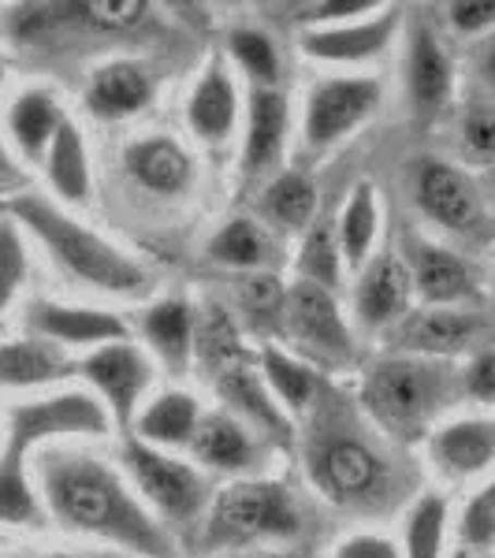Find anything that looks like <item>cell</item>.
<instances>
[{
	"instance_id": "obj_1",
	"label": "cell",
	"mask_w": 495,
	"mask_h": 558,
	"mask_svg": "<svg viewBox=\"0 0 495 558\" xmlns=\"http://www.w3.org/2000/svg\"><path fill=\"white\" fill-rule=\"evenodd\" d=\"M41 476L52 514L64 518L71 529L112 539L146 558H176L168 533L105 462L89 454H57L45 462Z\"/></svg>"
},
{
	"instance_id": "obj_2",
	"label": "cell",
	"mask_w": 495,
	"mask_h": 558,
	"mask_svg": "<svg viewBox=\"0 0 495 558\" xmlns=\"http://www.w3.org/2000/svg\"><path fill=\"white\" fill-rule=\"evenodd\" d=\"M8 213L20 223L38 235V242L52 254L68 276H75L79 283L97 287L108 294H142L149 287V276L134 265L131 257H123L116 246H108L101 235L79 228L71 216H64L57 205H49L45 197L20 194L8 202Z\"/></svg>"
},
{
	"instance_id": "obj_3",
	"label": "cell",
	"mask_w": 495,
	"mask_h": 558,
	"mask_svg": "<svg viewBox=\"0 0 495 558\" xmlns=\"http://www.w3.org/2000/svg\"><path fill=\"white\" fill-rule=\"evenodd\" d=\"M455 391L451 368L436 357H388L369 368L362 402L395 439H418Z\"/></svg>"
},
{
	"instance_id": "obj_4",
	"label": "cell",
	"mask_w": 495,
	"mask_h": 558,
	"mask_svg": "<svg viewBox=\"0 0 495 558\" xmlns=\"http://www.w3.org/2000/svg\"><path fill=\"white\" fill-rule=\"evenodd\" d=\"M299 533H302V514L283 484L239 481L216 495L205 544L231 547V544H246V539H261V536L283 539V536H299Z\"/></svg>"
},
{
	"instance_id": "obj_5",
	"label": "cell",
	"mask_w": 495,
	"mask_h": 558,
	"mask_svg": "<svg viewBox=\"0 0 495 558\" xmlns=\"http://www.w3.org/2000/svg\"><path fill=\"white\" fill-rule=\"evenodd\" d=\"M283 324L302 354H310L313 362L339 368L354 357V343H350L343 313H339L336 299L317 283H305L302 279V283H294L291 291H287Z\"/></svg>"
},
{
	"instance_id": "obj_6",
	"label": "cell",
	"mask_w": 495,
	"mask_h": 558,
	"mask_svg": "<svg viewBox=\"0 0 495 558\" xmlns=\"http://www.w3.org/2000/svg\"><path fill=\"white\" fill-rule=\"evenodd\" d=\"M123 462H128L131 476L138 481L142 495L172 521H191L202 514L205 507V481L186 462L160 454L157 447L142 444V439H128L123 444Z\"/></svg>"
},
{
	"instance_id": "obj_7",
	"label": "cell",
	"mask_w": 495,
	"mask_h": 558,
	"mask_svg": "<svg viewBox=\"0 0 495 558\" xmlns=\"http://www.w3.org/2000/svg\"><path fill=\"white\" fill-rule=\"evenodd\" d=\"M413 197H418L421 213L436 220L439 228L455 231V235H476L484 228V202L481 191L462 168L447 165V160L425 157L418 160V175H413Z\"/></svg>"
},
{
	"instance_id": "obj_8",
	"label": "cell",
	"mask_w": 495,
	"mask_h": 558,
	"mask_svg": "<svg viewBox=\"0 0 495 558\" xmlns=\"http://www.w3.org/2000/svg\"><path fill=\"white\" fill-rule=\"evenodd\" d=\"M391 339L399 350H407L413 357H455L466 350H484L488 339V324L476 313L455 310V305H425V310L407 313L391 328Z\"/></svg>"
},
{
	"instance_id": "obj_9",
	"label": "cell",
	"mask_w": 495,
	"mask_h": 558,
	"mask_svg": "<svg viewBox=\"0 0 495 558\" xmlns=\"http://www.w3.org/2000/svg\"><path fill=\"white\" fill-rule=\"evenodd\" d=\"M313 481L331 502H362L381 495L388 470L384 458L358 436H331L328 444L313 454Z\"/></svg>"
},
{
	"instance_id": "obj_10",
	"label": "cell",
	"mask_w": 495,
	"mask_h": 558,
	"mask_svg": "<svg viewBox=\"0 0 495 558\" xmlns=\"http://www.w3.org/2000/svg\"><path fill=\"white\" fill-rule=\"evenodd\" d=\"M105 436L108 413L94 395H57V399L26 402V407L12 410V439L8 444L31 451V447L45 444L52 436Z\"/></svg>"
},
{
	"instance_id": "obj_11",
	"label": "cell",
	"mask_w": 495,
	"mask_h": 558,
	"mask_svg": "<svg viewBox=\"0 0 495 558\" xmlns=\"http://www.w3.org/2000/svg\"><path fill=\"white\" fill-rule=\"evenodd\" d=\"M79 373L101 391V399L108 402V410H112L120 428H128L134 421V407H138L142 391H146L153 380L149 357L131 343H108L101 350H94V354L79 365Z\"/></svg>"
},
{
	"instance_id": "obj_12",
	"label": "cell",
	"mask_w": 495,
	"mask_h": 558,
	"mask_svg": "<svg viewBox=\"0 0 495 558\" xmlns=\"http://www.w3.org/2000/svg\"><path fill=\"white\" fill-rule=\"evenodd\" d=\"M381 101V86L373 78H331L310 94L305 108V142L313 149L339 142L350 128L365 120Z\"/></svg>"
},
{
	"instance_id": "obj_13",
	"label": "cell",
	"mask_w": 495,
	"mask_h": 558,
	"mask_svg": "<svg viewBox=\"0 0 495 558\" xmlns=\"http://www.w3.org/2000/svg\"><path fill=\"white\" fill-rule=\"evenodd\" d=\"M410 291H413L410 265L395 254V250H388V254H381L369 265V272L362 276V283H358V320H362L365 328L399 324L407 317Z\"/></svg>"
},
{
	"instance_id": "obj_14",
	"label": "cell",
	"mask_w": 495,
	"mask_h": 558,
	"mask_svg": "<svg viewBox=\"0 0 495 558\" xmlns=\"http://www.w3.org/2000/svg\"><path fill=\"white\" fill-rule=\"evenodd\" d=\"M31 328L41 339L64 347H97V343H128V324L101 310H79V305L38 302L31 310Z\"/></svg>"
},
{
	"instance_id": "obj_15",
	"label": "cell",
	"mask_w": 495,
	"mask_h": 558,
	"mask_svg": "<svg viewBox=\"0 0 495 558\" xmlns=\"http://www.w3.org/2000/svg\"><path fill=\"white\" fill-rule=\"evenodd\" d=\"M410 276L428 305H458L476 299V276L462 257L436 242L418 239L410 246Z\"/></svg>"
},
{
	"instance_id": "obj_16",
	"label": "cell",
	"mask_w": 495,
	"mask_h": 558,
	"mask_svg": "<svg viewBox=\"0 0 495 558\" xmlns=\"http://www.w3.org/2000/svg\"><path fill=\"white\" fill-rule=\"evenodd\" d=\"M451 97V57L444 52L428 26H418L410 38V105L418 120H432Z\"/></svg>"
},
{
	"instance_id": "obj_17",
	"label": "cell",
	"mask_w": 495,
	"mask_h": 558,
	"mask_svg": "<svg viewBox=\"0 0 495 558\" xmlns=\"http://www.w3.org/2000/svg\"><path fill=\"white\" fill-rule=\"evenodd\" d=\"M75 362L52 339H15L0 347V387H41L68 380Z\"/></svg>"
},
{
	"instance_id": "obj_18",
	"label": "cell",
	"mask_w": 495,
	"mask_h": 558,
	"mask_svg": "<svg viewBox=\"0 0 495 558\" xmlns=\"http://www.w3.org/2000/svg\"><path fill=\"white\" fill-rule=\"evenodd\" d=\"M399 23L395 12L373 15V20L358 26H336V31H310L302 38V49L317 60H336V64H354V60H369L376 52L388 49L391 31Z\"/></svg>"
},
{
	"instance_id": "obj_19",
	"label": "cell",
	"mask_w": 495,
	"mask_h": 558,
	"mask_svg": "<svg viewBox=\"0 0 495 558\" xmlns=\"http://www.w3.org/2000/svg\"><path fill=\"white\" fill-rule=\"evenodd\" d=\"M439 470L451 476H473L495 465V421H455L432 439Z\"/></svg>"
},
{
	"instance_id": "obj_20",
	"label": "cell",
	"mask_w": 495,
	"mask_h": 558,
	"mask_svg": "<svg viewBox=\"0 0 495 558\" xmlns=\"http://www.w3.org/2000/svg\"><path fill=\"white\" fill-rule=\"evenodd\" d=\"M216 391L231 410L242 413L246 421H254L257 428H265V436H273L276 444H291V425H287L283 410L273 402V395L265 391L261 376L246 365H231L216 376Z\"/></svg>"
},
{
	"instance_id": "obj_21",
	"label": "cell",
	"mask_w": 495,
	"mask_h": 558,
	"mask_svg": "<svg viewBox=\"0 0 495 558\" xmlns=\"http://www.w3.org/2000/svg\"><path fill=\"white\" fill-rule=\"evenodd\" d=\"M191 447H194L197 462L213 465V470H224V473H246L257 465L254 436H250L236 417H228V413L205 417L194 432Z\"/></svg>"
},
{
	"instance_id": "obj_22",
	"label": "cell",
	"mask_w": 495,
	"mask_h": 558,
	"mask_svg": "<svg viewBox=\"0 0 495 558\" xmlns=\"http://www.w3.org/2000/svg\"><path fill=\"white\" fill-rule=\"evenodd\" d=\"M131 179L146 191L157 194H179L191 183V157L183 153V146H176L172 138H146L134 142L123 157Z\"/></svg>"
},
{
	"instance_id": "obj_23",
	"label": "cell",
	"mask_w": 495,
	"mask_h": 558,
	"mask_svg": "<svg viewBox=\"0 0 495 558\" xmlns=\"http://www.w3.org/2000/svg\"><path fill=\"white\" fill-rule=\"evenodd\" d=\"M283 134H287V101L276 89L257 86L250 97V134H246V175H257L280 157L283 149Z\"/></svg>"
},
{
	"instance_id": "obj_24",
	"label": "cell",
	"mask_w": 495,
	"mask_h": 558,
	"mask_svg": "<svg viewBox=\"0 0 495 558\" xmlns=\"http://www.w3.org/2000/svg\"><path fill=\"white\" fill-rule=\"evenodd\" d=\"M149 101V78L142 75L138 64H108L94 75L86 94V105L94 116L101 120H123V116H134L142 105Z\"/></svg>"
},
{
	"instance_id": "obj_25",
	"label": "cell",
	"mask_w": 495,
	"mask_h": 558,
	"mask_svg": "<svg viewBox=\"0 0 495 558\" xmlns=\"http://www.w3.org/2000/svg\"><path fill=\"white\" fill-rule=\"evenodd\" d=\"M202 425V413H197V402L191 395L172 391L160 395L153 407L138 417V439L142 444H160V447H186L194 444V432Z\"/></svg>"
},
{
	"instance_id": "obj_26",
	"label": "cell",
	"mask_w": 495,
	"mask_h": 558,
	"mask_svg": "<svg viewBox=\"0 0 495 558\" xmlns=\"http://www.w3.org/2000/svg\"><path fill=\"white\" fill-rule=\"evenodd\" d=\"M236 123V86L220 64H209L191 97V128L205 142H224Z\"/></svg>"
},
{
	"instance_id": "obj_27",
	"label": "cell",
	"mask_w": 495,
	"mask_h": 558,
	"mask_svg": "<svg viewBox=\"0 0 495 558\" xmlns=\"http://www.w3.org/2000/svg\"><path fill=\"white\" fill-rule=\"evenodd\" d=\"M49 183L57 186V194L71 205L89 202V168H86V149L83 134L71 120L60 123L57 138L49 146Z\"/></svg>"
},
{
	"instance_id": "obj_28",
	"label": "cell",
	"mask_w": 495,
	"mask_h": 558,
	"mask_svg": "<svg viewBox=\"0 0 495 558\" xmlns=\"http://www.w3.org/2000/svg\"><path fill=\"white\" fill-rule=\"evenodd\" d=\"M142 331L172 368H183L194 347V320L183 302H157L142 320Z\"/></svg>"
},
{
	"instance_id": "obj_29",
	"label": "cell",
	"mask_w": 495,
	"mask_h": 558,
	"mask_svg": "<svg viewBox=\"0 0 495 558\" xmlns=\"http://www.w3.org/2000/svg\"><path fill=\"white\" fill-rule=\"evenodd\" d=\"M60 123H64V116L49 94H23L12 108V134L26 157H41L45 146H52V138H57Z\"/></svg>"
},
{
	"instance_id": "obj_30",
	"label": "cell",
	"mask_w": 495,
	"mask_h": 558,
	"mask_svg": "<svg viewBox=\"0 0 495 558\" xmlns=\"http://www.w3.org/2000/svg\"><path fill=\"white\" fill-rule=\"evenodd\" d=\"M373 239H376V191L373 183H358L343 216H339V246H343L350 268L365 265Z\"/></svg>"
},
{
	"instance_id": "obj_31",
	"label": "cell",
	"mask_w": 495,
	"mask_h": 558,
	"mask_svg": "<svg viewBox=\"0 0 495 558\" xmlns=\"http://www.w3.org/2000/svg\"><path fill=\"white\" fill-rule=\"evenodd\" d=\"M23 462L26 451L8 444L4 458H0V521L8 525H38L41 521V507L31 492Z\"/></svg>"
},
{
	"instance_id": "obj_32",
	"label": "cell",
	"mask_w": 495,
	"mask_h": 558,
	"mask_svg": "<svg viewBox=\"0 0 495 558\" xmlns=\"http://www.w3.org/2000/svg\"><path fill=\"white\" fill-rule=\"evenodd\" d=\"M197 354L202 362L224 373L231 365H242V339H239V328H236V317L224 310L220 302H209L202 313V324H197Z\"/></svg>"
},
{
	"instance_id": "obj_33",
	"label": "cell",
	"mask_w": 495,
	"mask_h": 558,
	"mask_svg": "<svg viewBox=\"0 0 495 558\" xmlns=\"http://www.w3.org/2000/svg\"><path fill=\"white\" fill-rule=\"evenodd\" d=\"M265 213L273 216L280 228H305V223L313 220V213H317V186L302 172H283L268 186Z\"/></svg>"
},
{
	"instance_id": "obj_34",
	"label": "cell",
	"mask_w": 495,
	"mask_h": 558,
	"mask_svg": "<svg viewBox=\"0 0 495 558\" xmlns=\"http://www.w3.org/2000/svg\"><path fill=\"white\" fill-rule=\"evenodd\" d=\"M339 257H343V246H339V228L336 220H321L310 228V235L302 242V257L299 268L305 276V283L317 287H336L339 283Z\"/></svg>"
},
{
	"instance_id": "obj_35",
	"label": "cell",
	"mask_w": 495,
	"mask_h": 558,
	"mask_svg": "<svg viewBox=\"0 0 495 558\" xmlns=\"http://www.w3.org/2000/svg\"><path fill=\"white\" fill-rule=\"evenodd\" d=\"M209 257L228 268H257L268 257V239L254 220H231L220 235L213 239Z\"/></svg>"
},
{
	"instance_id": "obj_36",
	"label": "cell",
	"mask_w": 495,
	"mask_h": 558,
	"mask_svg": "<svg viewBox=\"0 0 495 558\" xmlns=\"http://www.w3.org/2000/svg\"><path fill=\"white\" fill-rule=\"evenodd\" d=\"M265 380L273 384L276 399H280L283 407H291V410L310 407V399L317 395V376H313L302 362L287 357L283 350H276V347L265 350Z\"/></svg>"
},
{
	"instance_id": "obj_37",
	"label": "cell",
	"mask_w": 495,
	"mask_h": 558,
	"mask_svg": "<svg viewBox=\"0 0 495 558\" xmlns=\"http://www.w3.org/2000/svg\"><path fill=\"white\" fill-rule=\"evenodd\" d=\"M444 521H447V502L439 499V495H425V499L410 510V521H407V558H439V547H444Z\"/></svg>"
},
{
	"instance_id": "obj_38",
	"label": "cell",
	"mask_w": 495,
	"mask_h": 558,
	"mask_svg": "<svg viewBox=\"0 0 495 558\" xmlns=\"http://www.w3.org/2000/svg\"><path fill=\"white\" fill-rule=\"evenodd\" d=\"M228 45H231V52H236V60L242 64V71H246L254 83L273 89V83L280 78V57H276L273 38L261 34V31H250V26H242V31L231 34Z\"/></svg>"
},
{
	"instance_id": "obj_39",
	"label": "cell",
	"mask_w": 495,
	"mask_h": 558,
	"mask_svg": "<svg viewBox=\"0 0 495 558\" xmlns=\"http://www.w3.org/2000/svg\"><path fill=\"white\" fill-rule=\"evenodd\" d=\"M23 276H26V250L20 228H15V220H0V313L15 299Z\"/></svg>"
},
{
	"instance_id": "obj_40",
	"label": "cell",
	"mask_w": 495,
	"mask_h": 558,
	"mask_svg": "<svg viewBox=\"0 0 495 558\" xmlns=\"http://www.w3.org/2000/svg\"><path fill=\"white\" fill-rule=\"evenodd\" d=\"M462 539L473 547L495 544V481L484 492H476L462 514Z\"/></svg>"
},
{
	"instance_id": "obj_41",
	"label": "cell",
	"mask_w": 495,
	"mask_h": 558,
	"mask_svg": "<svg viewBox=\"0 0 495 558\" xmlns=\"http://www.w3.org/2000/svg\"><path fill=\"white\" fill-rule=\"evenodd\" d=\"M79 12L94 26H105V31H131V26L146 20L149 8L142 0H89Z\"/></svg>"
},
{
	"instance_id": "obj_42",
	"label": "cell",
	"mask_w": 495,
	"mask_h": 558,
	"mask_svg": "<svg viewBox=\"0 0 495 558\" xmlns=\"http://www.w3.org/2000/svg\"><path fill=\"white\" fill-rule=\"evenodd\" d=\"M462 142L473 157L492 160L495 157V105L488 101H476L466 108L462 116Z\"/></svg>"
},
{
	"instance_id": "obj_43",
	"label": "cell",
	"mask_w": 495,
	"mask_h": 558,
	"mask_svg": "<svg viewBox=\"0 0 495 558\" xmlns=\"http://www.w3.org/2000/svg\"><path fill=\"white\" fill-rule=\"evenodd\" d=\"M242 302H246L250 313H265V317H273V313H283V287L276 276H246L242 279Z\"/></svg>"
},
{
	"instance_id": "obj_44",
	"label": "cell",
	"mask_w": 495,
	"mask_h": 558,
	"mask_svg": "<svg viewBox=\"0 0 495 558\" xmlns=\"http://www.w3.org/2000/svg\"><path fill=\"white\" fill-rule=\"evenodd\" d=\"M462 387H466V395H473V399L495 402V347L476 350L470 368L462 373Z\"/></svg>"
},
{
	"instance_id": "obj_45",
	"label": "cell",
	"mask_w": 495,
	"mask_h": 558,
	"mask_svg": "<svg viewBox=\"0 0 495 558\" xmlns=\"http://www.w3.org/2000/svg\"><path fill=\"white\" fill-rule=\"evenodd\" d=\"M447 20L462 34L488 31V26H495V0H458V4L447 8Z\"/></svg>"
},
{
	"instance_id": "obj_46",
	"label": "cell",
	"mask_w": 495,
	"mask_h": 558,
	"mask_svg": "<svg viewBox=\"0 0 495 558\" xmlns=\"http://www.w3.org/2000/svg\"><path fill=\"white\" fill-rule=\"evenodd\" d=\"M336 558H399V547L384 536H350L339 544Z\"/></svg>"
},
{
	"instance_id": "obj_47",
	"label": "cell",
	"mask_w": 495,
	"mask_h": 558,
	"mask_svg": "<svg viewBox=\"0 0 495 558\" xmlns=\"http://www.w3.org/2000/svg\"><path fill=\"white\" fill-rule=\"evenodd\" d=\"M373 0H328V4L313 8L310 20H339V15H358V12H373Z\"/></svg>"
},
{
	"instance_id": "obj_48",
	"label": "cell",
	"mask_w": 495,
	"mask_h": 558,
	"mask_svg": "<svg viewBox=\"0 0 495 558\" xmlns=\"http://www.w3.org/2000/svg\"><path fill=\"white\" fill-rule=\"evenodd\" d=\"M481 78L495 89V34L484 41V49H481Z\"/></svg>"
},
{
	"instance_id": "obj_49",
	"label": "cell",
	"mask_w": 495,
	"mask_h": 558,
	"mask_svg": "<svg viewBox=\"0 0 495 558\" xmlns=\"http://www.w3.org/2000/svg\"><path fill=\"white\" fill-rule=\"evenodd\" d=\"M15 179H20V172H15V165L8 160L4 146H0V183H15Z\"/></svg>"
},
{
	"instance_id": "obj_50",
	"label": "cell",
	"mask_w": 495,
	"mask_h": 558,
	"mask_svg": "<svg viewBox=\"0 0 495 558\" xmlns=\"http://www.w3.org/2000/svg\"><path fill=\"white\" fill-rule=\"evenodd\" d=\"M239 558H294V555H239Z\"/></svg>"
},
{
	"instance_id": "obj_51",
	"label": "cell",
	"mask_w": 495,
	"mask_h": 558,
	"mask_svg": "<svg viewBox=\"0 0 495 558\" xmlns=\"http://www.w3.org/2000/svg\"><path fill=\"white\" fill-rule=\"evenodd\" d=\"M0 75H4V68H0Z\"/></svg>"
}]
</instances>
